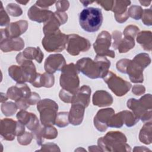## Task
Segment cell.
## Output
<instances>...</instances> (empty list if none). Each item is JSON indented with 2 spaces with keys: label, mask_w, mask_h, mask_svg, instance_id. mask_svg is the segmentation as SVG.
I'll return each instance as SVG.
<instances>
[{
  "label": "cell",
  "mask_w": 152,
  "mask_h": 152,
  "mask_svg": "<svg viewBox=\"0 0 152 152\" xmlns=\"http://www.w3.org/2000/svg\"><path fill=\"white\" fill-rule=\"evenodd\" d=\"M75 66L78 71L90 78H103L109 72L110 62L105 56L96 55L94 61L90 58L79 59Z\"/></svg>",
  "instance_id": "cell-1"
},
{
  "label": "cell",
  "mask_w": 152,
  "mask_h": 152,
  "mask_svg": "<svg viewBox=\"0 0 152 152\" xmlns=\"http://www.w3.org/2000/svg\"><path fill=\"white\" fill-rule=\"evenodd\" d=\"M16 61L20 66H11L8 68L10 76L17 83H24L25 82L32 83L37 74L34 64L31 61L25 59L22 53L17 55Z\"/></svg>",
  "instance_id": "cell-2"
},
{
  "label": "cell",
  "mask_w": 152,
  "mask_h": 152,
  "mask_svg": "<svg viewBox=\"0 0 152 152\" xmlns=\"http://www.w3.org/2000/svg\"><path fill=\"white\" fill-rule=\"evenodd\" d=\"M103 19L102 10L99 8H86L79 15V23L81 27L88 33L97 31L102 24Z\"/></svg>",
  "instance_id": "cell-3"
},
{
  "label": "cell",
  "mask_w": 152,
  "mask_h": 152,
  "mask_svg": "<svg viewBox=\"0 0 152 152\" xmlns=\"http://www.w3.org/2000/svg\"><path fill=\"white\" fill-rule=\"evenodd\" d=\"M127 107L143 122L151 121V95L145 94L139 100L131 98L127 102Z\"/></svg>",
  "instance_id": "cell-4"
},
{
  "label": "cell",
  "mask_w": 152,
  "mask_h": 152,
  "mask_svg": "<svg viewBox=\"0 0 152 152\" xmlns=\"http://www.w3.org/2000/svg\"><path fill=\"white\" fill-rule=\"evenodd\" d=\"M78 70L73 64L65 65L61 70L60 77V85L62 90L74 94L78 90L79 87V78Z\"/></svg>",
  "instance_id": "cell-5"
},
{
  "label": "cell",
  "mask_w": 152,
  "mask_h": 152,
  "mask_svg": "<svg viewBox=\"0 0 152 152\" xmlns=\"http://www.w3.org/2000/svg\"><path fill=\"white\" fill-rule=\"evenodd\" d=\"M37 109L40 113L41 123L44 126L55 124L58 106L55 101L48 99L40 100L37 103Z\"/></svg>",
  "instance_id": "cell-6"
},
{
  "label": "cell",
  "mask_w": 152,
  "mask_h": 152,
  "mask_svg": "<svg viewBox=\"0 0 152 152\" xmlns=\"http://www.w3.org/2000/svg\"><path fill=\"white\" fill-rule=\"evenodd\" d=\"M126 138L125 135L121 132L110 131L107 132L104 137H101L98 140V144L99 147L107 148L106 151H119V147H130L126 143Z\"/></svg>",
  "instance_id": "cell-7"
},
{
  "label": "cell",
  "mask_w": 152,
  "mask_h": 152,
  "mask_svg": "<svg viewBox=\"0 0 152 152\" xmlns=\"http://www.w3.org/2000/svg\"><path fill=\"white\" fill-rule=\"evenodd\" d=\"M68 36L61 33L59 29L53 33L45 35L42 45L49 52H59L65 48Z\"/></svg>",
  "instance_id": "cell-8"
},
{
  "label": "cell",
  "mask_w": 152,
  "mask_h": 152,
  "mask_svg": "<svg viewBox=\"0 0 152 152\" xmlns=\"http://www.w3.org/2000/svg\"><path fill=\"white\" fill-rule=\"evenodd\" d=\"M25 131L24 125L20 122L5 118L1 121V135L4 140L12 141L15 135L20 136Z\"/></svg>",
  "instance_id": "cell-9"
},
{
  "label": "cell",
  "mask_w": 152,
  "mask_h": 152,
  "mask_svg": "<svg viewBox=\"0 0 152 152\" xmlns=\"http://www.w3.org/2000/svg\"><path fill=\"white\" fill-rule=\"evenodd\" d=\"M110 90L117 96H122L126 94L131 87V84L124 80L111 71H109L103 78Z\"/></svg>",
  "instance_id": "cell-10"
},
{
  "label": "cell",
  "mask_w": 152,
  "mask_h": 152,
  "mask_svg": "<svg viewBox=\"0 0 152 152\" xmlns=\"http://www.w3.org/2000/svg\"><path fill=\"white\" fill-rule=\"evenodd\" d=\"M111 45V36L106 31H102L97 36L93 44L94 49L97 55L108 56L112 58H115L114 51L109 49Z\"/></svg>",
  "instance_id": "cell-11"
},
{
  "label": "cell",
  "mask_w": 152,
  "mask_h": 152,
  "mask_svg": "<svg viewBox=\"0 0 152 152\" xmlns=\"http://www.w3.org/2000/svg\"><path fill=\"white\" fill-rule=\"evenodd\" d=\"M90 46L91 45L88 40L78 34L68 35L66 50L70 55H78L81 52L87 51Z\"/></svg>",
  "instance_id": "cell-12"
},
{
  "label": "cell",
  "mask_w": 152,
  "mask_h": 152,
  "mask_svg": "<svg viewBox=\"0 0 152 152\" xmlns=\"http://www.w3.org/2000/svg\"><path fill=\"white\" fill-rule=\"evenodd\" d=\"M68 15L65 12L56 11L53 13L51 17L45 23L43 28L45 35L53 33L59 30L61 24L67 21Z\"/></svg>",
  "instance_id": "cell-13"
},
{
  "label": "cell",
  "mask_w": 152,
  "mask_h": 152,
  "mask_svg": "<svg viewBox=\"0 0 152 152\" xmlns=\"http://www.w3.org/2000/svg\"><path fill=\"white\" fill-rule=\"evenodd\" d=\"M28 23L26 20L12 23L5 29H1V39L16 38L24 33L27 29Z\"/></svg>",
  "instance_id": "cell-14"
},
{
  "label": "cell",
  "mask_w": 152,
  "mask_h": 152,
  "mask_svg": "<svg viewBox=\"0 0 152 152\" xmlns=\"http://www.w3.org/2000/svg\"><path fill=\"white\" fill-rule=\"evenodd\" d=\"M145 68L135 59L129 60L126 64L125 74L129 75L130 80L134 83L143 82V70Z\"/></svg>",
  "instance_id": "cell-15"
},
{
  "label": "cell",
  "mask_w": 152,
  "mask_h": 152,
  "mask_svg": "<svg viewBox=\"0 0 152 152\" xmlns=\"http://www.w3.org/2000/svg\"><path fill=\"white\" fill-rule=\"evenodd\" d=\"M66 65L65 59L63 55L59 53L49 55L46 59L44 64L46 72L53 74L56 71H61Z\"/></svg>",
  "instance_id": "cell-16"
},
{
  "label": "cell",
  "mask_w": 152,
  "mask_h": 152,
  "mask_svg": "<svg viewBox=\"0 0 152 152\" xmlns=\"http://www.w3.org/2000/svg\"><path fill=\"white\" fill-rule=\"evenodd\" d=\"M115 114L112 108L102 109L98 111L94 118V124L96 129L100 132H104L107 128V124L110 118Z\"/></svg>",
  "instance_id": "cell-17"
},
{
  "label": "cell",
  "mask_w": 152,
  "mask_h": 152,
  "mask_svg": "<svg viewBox=\"0 0 152 152\" xmlns=\"http://www.w3.org/2000/svg\"><path fill=\"white\" fill-rule=\"evenodd\" d=\"M30 88L25 83H17L8 88L7 94L11 100L18 101L21 99H28L31 94Z\"/></svg>",
  "instance_id": "cell-18"
},
{
  "label": "cell",
  "mask_w": 152,
  "mask_h": 152,
  "mask_svg": "<svg viewBox=\"0 0 152 152\" xmlns=\"http://www.w3.org/2000/svg\"><path fill=\"white\" fill-rule=\"evenodd\" d=\"M53 12L48 9L42 8L36 4L31 6L27 12L28 18L37 23H46L52 15Z\"/></svg>",
  "instance_id": "cell-19"
},
{
  "label": "cell",
  "mask_w": 152,
  "mask_h": 152,
  "mask_svg": "<svg viewBox=\"0 0 152 152\" xmlns=\"http://www.w3.org/2000/svg\"><path fill=\"white\" fill-rule=\"evenodd\" d=\"M130 1H114L112 11L115 13V18L119 23H124L129 18L127 7L131 4Z\"/></svg>",
  "instance_id": "cell-20"
},
{
  "label": "cell",
  "mask_w": 152,
  "mask_h": 152,
  "mask_svg": "<svg viewBox=\"0 0 152 152\" xmlns=\"http://www.w3.org/2000/svg\"><path fill=\"white\" fill-rule=\"evenodd\" d=\"M18 121L26 125L27 128L33 131L39 126V122L37 116L32 113L28 112L25 110H21L16 116Z\"/></svg>",
  "instance_id": "cell-21"
},
{
  "label": "cell",
  "mask_w": 152,
  "mask_h": 152,
  "mask_svg": "<svg viewBox=\"0 0 152 152\" xmlns=\"http://www.w3.org/2000/svg\"><path fill=\"white\" fill-rule=\"evenodd\" d=\"M86 107L81 103H72V106L68 113V119L70 124L73 125H78L81 124Z\"/></svg>",
  "instance_id": "cell-22"
},
{
  "label": "cell",
  "mask_w": 152,
  "mask_h": 152,
  "mask_svg": "<svg viewBox=\"0 0 152 152\" xmlns=\"http://www.w3.org/2000/svg\"><path fill=\"white\" fill-rule=\"evenodd\" d=\"M24 46V42L20 37L1 39V49L3 52L19 51L23 49Z\"/></svg>",
  "instance_id": "cell-23"
},
{
  "label": "cell",
  "mask_w": 152,
  "mask_h": 152,
  "mask_svg": "<svg viewBox=\"0 0 152 152\" xmlns=\"http://www.w3.org/2000/svg\"><path fill=\"white\" fill-rule=\"evenodd\" d=\"M91 88L89 86L84 85L73 94L71 103H78L87 107L90 103Z\"/></svg>",
  "instance_id": "cell-24"
},
{
  "label": "cell",
  "mask_w": 152,
  "mask_h": 152,
  "mask_svg": "<svg viewBox=\"0 0 152 152\" xmlns=\"http://www.w3.org/2000/svg\"><path fill=\"white\" fill-rule=\"evenodd\" d=\"M113 103L112 96L107 91L98 90L93 96V103L99 107L108 106Z\"/></svg>",
  "instance_id": "cell-25"
},
{
  "label": "cell",
  "mask_w": 152,
  "mask_h": 152,
  "mask_svg": "<svg viewBox=\"0 0 152 152\" xmlns=\"http://www.w3.org/2000/svg\"><path fill=\"white\" fill-rule=\"evenodd\" d=\"M55 78L53 74L45 72L43 74L37 73L35 80L31 84L35 87H45L49 88L53 86Z\"/></svg>",
  "instance_id": "cell-26"
},
{
  "label": "cell",
  "mask_w": 152,
  "mask_h": 152,
  "mask_svg": "<svg viewBox=\"0 0 152 152\" xmlns=\"http://www.w3.org/2000/svg\"><path fill=\"white\" fill-rule=\"evenodd\" d=\"M24 58L28 60L35 59L37 62L41 63L43 59V53L42 52L39 47H28L23 52Z\"/></svg>",
  "instance_id": "cell-27"
},
{
  "label": "cell",
  "mask_w": 152,
  "mask_h": 152,
  "mask_svg": "<svg viewBox=\"0 0 152 152\" xmlns=\"http://www.w3.org/2000/svg\"><path fill=\"white\" fill-rule=\"evenodd\" d=\"M137 41L145 50H151L152 42L151 32L150 31H143L138 33L137 37Z\"/></svg>",
  "instance_id": "cell-28"
},
{
  "label": "cell",
  "mask_w": 152,
  "mask_h": 152,
  "mask_svg": "<svg viewBox=\"0 0 152 152\" xmlns=\"http://www.w3.org/2000/svg\"><path fill=\"white\" fill-rule=\"evenodd\" d=\"M139 139L140 141L145 144L151 142V121L145 123L140 132Z\"/></svg>",
  "instance_id": "cell-29"
},
{
  "label": "cell",
  "mask_w": 152,
  "mask_h": 152,
  "mask_svg": "<svg viewBox=\"0 0 152 152\" xmlns=\"http://www.w3.org/2000/svg\"><path fill=\"white\" fill-rule=\"evenodd\" d=\"M134 46V38L131 36H125L124 39H121L120 40L117 49L119 53H126L132 49Z\"/></svg>",
  "instance_id": "cell-30"
},
{
  "label": "cell",
  "mask_w": 152,
  "mask_h": 152,
  "mask_svg": "<svg viewBox=\"0 0 152 152\" xmlns=\"http://www.w3.org/2000/svg\"><path fill=\"white\" fill-rule=\"evenodd\" d=\"M127 12L129 17H131L135 20H140L142 18L143 9L140 6L132 5L128 10Z\"/></svg>",
  "instance_id": "cell-31"
},
{
  "label": "cell",
  "mask_w": 152,
  "mask_h": 152,
  "mask_svg": "<svg viewBox=\"0 0 152 152\" xmlns=\"http://www.w3.org/2000/svg\"><path fill=\"white\" fill-rule=\"evenodd\" d=\"M69 119H68V112H59L57 114L56 120H55V125L59 127L63 128L67 126L69 124Z\"/></svg>",
  "instance_id": "cell-32"
},
{
  "label": "cell",
  "mask_w": 152,
  "mask_h": 152,
  "mask_svg": "<svg viewBox=\"0 0 152 152\" xmlns=\"http://www.w3.org/2000/svg\"><path fill=\"white\" fill-rule=\"evenodd\" d=\"M17 107L12 102H7L1 105V110L6 116H11L16 112Z\"/></svg>",
  "instance_id": "cell-33"
},
{
  "label": "cell",
  "mask_w": 152,
  "mask_h": 152,
  "mask_svg": "<svg viewBox=\"0 0 152 152\" xmlns=\"http://www.w3.org/2000/svg\"><path fill=\"white\" fill-rule=\"evenodd\" d=\"M6 10L8 14L13 17H18L21 15L23 11L20 7L14 3L8 4L6 7Z\"/></svg>",
  "instance_id": "cell-34"
},
{
  "label": "cell",
  "mask_w": 152,
  "mask_h": 152,
  "mask_svg": "<svg viewBox=\"0 0 152 152\" xmlns=\"http://www.w3.org/2000/svg\"><path fill=\"white\" fill-rule=\"evenodd\" d=\"M142 22L146 26H150L152 25V15L151 9H145L143 10V14L142 16Z\"/></svg>",
  "instance_id": "cell-35"
},
{
  "label": "cell",
  "mask_w": 152,
  "mask_h": 152,
  "mask_svg": "<svg viewBox=\"0 0 152 152\" xmlns=\"http://www.w3.org/2000/svg\"><path fill=\"white\" fill-rule=\"evenodd\" d=\"M139 32V28L135 26L129 25L127 26L124 31V34L125 36H131L135 37V36Z\"/></svg>",
  "instance_id": "cell-36"
},
{
  "label": "cell",
  "mask_w": 152,
  "mask_h": 152,
  "mask_svg": "<svg viewBox=\"0 0 152 152\" xmlns=\"http://www.w3.org/2000/svg\"><path fill=\"white\" fill-rule=\"evenodd\" d=\"M33 138L31 133L25 132L23 135L18 136L17 138L18 141L21 145H27L30 143Z\"/></svg>",
  "instance_id": "cell-37"
},
{
  "label": "cell",
  "mask_w": 152,
  "mask_h": 152,
  "mask_svg": "<svg viewBox=\"0 0 152 152\" xmlns=\"http://www.w3.org/2000/svg\"><path fill=\"white\" fill-rule=\"evenodd\" d=\"M1 7L0 9V14H1V26H7L10 23V18L6 12V11L4 10L2 4L1 2Z\"/></svg>",
  "instance_id": "cell-38"
},
{
  "label": "cell",
  "mask_w": 152,
  "mask_h": 152,
  "mask_svg": "<svg viewBox=\"0 0 152 152\" xmlns=\"http://www.w3.org/2000/svg\"><path fill=\"white\" fill-rule=\"evenodd\" d=\"M56 8L57 11L63 12L67 10L69 6V3L68 1H56Z\"/></svg>",
  "instance_id": "cell-39"
},
{
  "label": "cell",
  "mask_w": 152,
  "mask_h": 152,
  "mask_svg": "<svg viewBox=\"0 0 152 152\" xmlns=\"http://www.w3.org/2000/svg\"><path fill=\"white\" fill-rule=\"evenodd\" d=\"M96 2L100 5L106 11H112L114 1H99Z\"/></svg>",
  "instance_id": "cell-40"
},
{
  "label": "cell",
  "mask_w": 152,
  "mask_h": 152,
  "mask_svg": "<svg viewBox=\"0 0 152 152\" xmlns=\"http://www.w3.org/2000/svg\"><path fill=\"white\" fill-rule=\"evenodd\" d=\"M112 36H113V47L114 49H117L118 44L122 39L121 33L118 31H115L112 33Z\"/></svg>",
  "instance_id": "cell-41"
},
{
  "label": "cell",
  "mask_w": 152,
  "mask_h": 152,
  "mask_svg": "<svg viewBox=\"0 0 152 152\" xmlns=\"http://www.w3.org/2000/svg\"><path fill=\"white\" fill-rule=\"evenodd\" d=\"M56 1H37L35 4L40 8L48 9L49 6H51Z\"/></svg>",
  "instance_id": "cell-42"
},
{
  "label": "cell",
  "mask_w": 152,
  "mask_h": 152,
  "mask_svg": "<svg viewBox=\"0 0 152 152\" xmlns=\"http://www.w3.org/2000/svg\"><path fill=\"white\" fill-rule=\"evenodd\" d=\"M145 88L143 86L141 85H135L132 88V93L136 96H140L144 93Z\"/></svg>",
  "instance_id": "cell-43"
},
{
  "label": "cell",
  "mask_w": 152,
  "mask_h": 152,
  "mask_svg": "<svg viewBox=\"0 0 152 152\" xmlns=\"http://www.w3.org/2000/svg\"><path fill=\"white\" fill-rule=\"evenodd\" d=\"M80 2L83 4L84 7H87L90 4H92L94 2V1H80Z\"/></svg>",
  "instance_id": "cell-44"
},
{
  "label": "cell",
  "mask_w": 152,
  "mask_h": 152,
  "mask_svg": "<svg viewBox=\"0 0 152 152\" xmlns=\"http://www.w3.org/2000/svg\"><path fill=\"white\" fill-rule=\"evenodd\" d=\"M140 2L142 5L147 7V6H148L151 4V1H140Z\"/></svg>",
  "instance_id": "cell-45"
},
{
  "label": "cell",
  "mask_w": 152,
  "mask_h": 152,
  "mask_svg": "<svg viewBox=\"0 0 152 152\" xmlns=\"http://www.w3.org/2000/svg\"><path fill=\"white\" fill-rule=\"evenodd\" d=\"M17 2L19 3V4H23L24 5H26L28 2L29 1H16Z\"/></svg>",
  "instance_id": "cell-46"
}]
</instances>
